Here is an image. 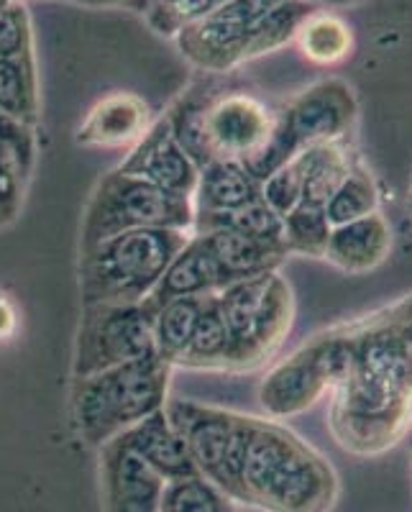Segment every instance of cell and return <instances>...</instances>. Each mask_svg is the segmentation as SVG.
<instances>
[{
    "mask_svg": "<svg viewBox=\"0 0 412 512\" xmlns=\"http://www.w3.org/2000/svg\"><path fill=\"white\" fill-rule=\"evenodd\" d=\"M349 369L333 387L331 431L341 448L377 456L410 433L412 349L397 305L354 320Z\"/></svg>",
    "mask_w": 412,
    "mask_h": 512,
    "instance_id": "1",
    "label": "cell"
},
{
    "mask_svg": "<svg viewBox=\"0 0 412 512\" xmlns=\"http://www.w3.org/2000/svg\"><path fill=\"white\" fill-rule=\"evenodd\" d=\"M244 505L267 512H331L338 497L333 469L295 433L269 420H251L241 466Z\"/></svg>",
    "mask_w": 412,
    "mask_h": 512,
    "instance_id": "2",
    "label": "cell"
},
{
    "mask_svg": "<svg viewBox=\"0 0 412 512\" xmlns=\"http://www.w3.org/2000/svg\"><path fill=\"white\" fill-rule=\"evenodd\" d=\"M190 231L136 228L82 249L80 287L85 305H139L185 249Z\"/></svg>",
    "mask_w": 412,
    "mask_h": 512,
    "instance_id": "3",
    "label": "cell"
},
{
    "mask_svg": "<svg viewBox=\"0 0 412 512\" xmlns=\"http://www.w3.org/2000/svg\"><path fill=\"white\" fill-rule=\"evenodd\" d=\"M169 364L159 354L105 372L75 377L72 420L82 441L103 446L118 433L164 408Z\"/></svg>",
    "mask_w": 412,
    "mask_h": 512,
    "instance_id": "4",
    "label": "cell"
},
{
    "mask_svg": "<svg viewBox=\"0 0 412 512\" xmlns=\"http://www.w3.org/2000/svg\"><path fill=\"white\" fill-rule=\"evenodd\" d=\"M169 118L172 134L200 169L215 159L244 162L267 144L274 116L246 93L182 100Z\"/></svg>",
    "mask_w": 412,
    "mask_h": 512,
    "instance_id": "5",
    "label": "cell"
},
{
    "mask_svg": "<svg viewBox=\"0 0 412 512\" xmlns=\"http://www.w3.org/2000/svg\"><path fill=\"white\" fill-rule=\"evenodd\" d=\"M354 90L343 80H323L305 93L297 95L285 111L274 116V128L267 144L249 159L244 167L254 180L264 182L282 164L300 152L318 144L343 141L356 123Z\"/></svg>",
    "mask_w": 412,
    "mask_h": 512,
    "instance_id": "6",
    "label": "cell"
},
{
    "mask_svg": "<svg viewBox=\"0 0 412 512\" xmlns=\"http://www.w3.org/2000/svg\"><path fill=\"white\" fill-rule=\"evenodd\" d=\"M215 297L231 336L228 369L262 367L290 333L295 313L290 285L274 269L233 282Z\"/></svg>",
    "mask_w": 412,
    "mask_h": 512,
    "instance_id": "7",
    "label": "cell"
},
{
    "mask_svg": "<svg viewBox=\"0 0 412 512\" xmlns=\"http://www.w3.org/2000/svg\"><path fill=\"white\" fill-rule=\"evenodd\" d=\"M192 223H195L192 198L164 192L141 177L116 169L98 182L93 200L85 210L82 249L123 231H136V228L192 231Z\"/></svg>",
    "mask_w": 412,
    "mask_h": 512,
    "instance_id": "8",
    "label": "cell"
},
{
    "mask_svg": "<svg viewBox=\"0 0 412 512\" xmlns=\"http://www.w3.org/2000/svg\"><path fill=\"white\" fill-rule=\"evenodd\" d=\"M351 338H354L351 323L331 328L274 367L259 392L264 410L272 418H290L313 408L325 392L341 382L349 369Z\"/></svg>",
    "mask_w": 412,
    "mask_h": 512,
    "instance_id": "9",
    "label": "cell"
},
{
    "mask_svg": "<svg viewBox=\"0 0 412 512\" xmlns=\"http://www.w3.org/2000/svg\"><path fill=\"white\" fill-rule=\"evenodd\" d=\"M151 354H157L154 323L141 303L85 305L72 361L75 377L105 372Z\"/></svg>",
    "mask_w": 412,
    "mask_h": 512,
    "instance_id": "10",
    "label": "cell"
},
{
    "mask_svg": "<svg viewBox=\"0 0 412 512\" xmlns=\"http://www.w3.org/2000/svg\"><path fill=\"white\" fill-rule=\"evenodd\" d=\"M285 0H223L221 6L177 34L182 54L203 70L226 72L244 62L251 31L264 13Z\"/></svg>",
    "mask_w": 412,
    "mask_h": 512,
    "instance_id": "11",
    "label": "cell"
},
{
    "mask_svg": "<svg viewBox=\"0 0 412 512\" xmlns=\"http://www.w3.org/2000/svg\"><path fill=\"white\" fill-rule=\"evenodd\" d=\"M105 512H159L167 479L157 474L121 436L100 454Z\"/></svg>",
    "mask_w": 412,
    "mask_h": 512,
    "instance_id": "12",
    "label": "cell"
},
{
    "mask_svg": "<svg viewBox=\"0 0 412 512\" xmlns=\"http://www.w3.org/2000/svg\"><path fill=\"white\" fill-rule=\"evenodd\" d=\"M169 423L175 425V431L180 433L185 441L190 459L198 469L203 479H208L213 487L223 492V482H226V451L228 441H231L233 423H236V413H226V410L203 408L195 402L175 400L164 405Z\"/></svg>",
    "mask_w": 412,
    "mask_h": 512,
    "instance_id": "13",
    "label": "cell"
},
{
    "mask_svg": "<svg viewBox=\"0 0 412 512\" xmlns=\"http://www.w3.org/2000/svg\"><path fill=\"white\" fill-rule=\"evenodd\" d=\"M118 169L182 198H192L200 177V167L187 157L180 141L172 134L169 118H162L146 128L134 152L128 154V159Z\"/></svg>",
    "mask_w": 412,
    "mask_h": 512,
    "instance_id": "14",
    "label": "cell"
},
{
    "mask_svg": "<svg viewBox=\"0 0 412 512\" xmlns=\"http://www.w3.org/2000/svg\"><path fill=\"white\" fill-rule=\"evenodd\" d=\"M228 285H233V280L228 277L226 269L215 262L213 254L205 249V244L198 236H190L185 249L169 262V267L162 274V280L149 292V297L141 303V308L149 315H154L169 300L210 295V292H218Z\"/></svg>",
    "mask_w": 412,
    "mask_h": 512,
    "instance_id": "15",
    "label": "cell"
},
{
    "mask_svg": "<svg viewBox=\"0 0 412 512\" xmlns=\"http://www.w3.org/2000/svg\"><path fill=\"white\" fill-rule=\"evenodd\" d=\"M392 249V228L382 213H372L359 221L331 228V239L323 259L351 274L377 269Z\"/></svg>",
    "mask_w": 412,
    "mask_h": 512,
    "instance_id": "16",
    "label": "cell"
},
{
    "mask_svg": "<svg viewBox=\"0 0 412 512\" xmlns=\"http://www.w3.org/2000/svg\"><path fill=\"white\" fill-rule=\"evenodd\" d=\"M118 436L134 448L136 454L154 472L162 474L167 482H172V479L198 477V469L192 464L190 451H187L180 433L175 431V425L169 423L164 408L157 410V413H151L149 418L139 420V423L131 425L128 431L118 433Z\"/></svg>",
    "mask_w": 412,
    "mask_h": 512,
    "instance_id": "17",
    "label": "cell"
},
{
    "mask_svg": "<svg viewBox=\"0 0 412 512\" xmlns=\"http://www.w3.org/2000/svg\"><path fill=\"white\" fill-rule=\"evenodd\" d=\"M149 108L131 93L108 95L95 105L77 131L82 146H126L146 134Z\"/></svg>",
    "mask_w": 412,
    "mask_h": 512,
    "instance_id": "18",
    "label": "cell"
},
{
    "mask_svg": "<svg viewBox=\"0 0 412 512\" xmlns=\"http://www.w3.org/2000/svg\"><path fill=\"white\" fill-rule=\"evenodd\" d=\"M192 198L195 213H231L262 198V182L236 159H215L200 169Z\"/></svg>",
    "mask_w": 412,
    "mask_h": 512,
    "instance_id": "19",
    "label": "cell"
},
{
    "mask_svg": "<svg viewBox=\"0 0 412 512\" xmlns=\"http://www.w3.org/2000/svg\"><path fill=\"white\" fill-rule=\"evenodd\" d=\"M213 254V259L228 272L233 282L254 277V274L274 272L279 262L285 259V251L251 239L236 228H210V231L195 233Z\"/></svg>",
    "mask_w": 412,
    "mask_h": 512,
    "instance_id": "20",
    "label": "cell"
},
{
    "mask_svg": "<svg viewBox=\"0 0 412 512\" xmlns=\"http://www.w3.org/2000/svg\"><path fill=\"white\" fill-rule=\"evenodd\" d=\"M218 292H210L205 297L203 313H200L198 326L192 333L190 344L182 351L177 364L185 367H208V369H228L231 359V336L223 323L221 308H218Z\"/></svg>",
    "mask_w": 412,
    "mask_h": 512,
    "instance_id": "21",
    "label": "cell"
},
{
    "mask_svg": "<svg viewBox=\"0 0 412 512\" xmlns=\"http://www.w3.org/2000/svg\"><path fill=\"white\" fill-rule=\"evenodd\" d=\"M205 297L208 295L177 297V300H169V303H164L157 313L151 315L157 354L167 364H175L182 356V351L187 349V344H190L200 313H203Z\"/></svg>",
    "mask_w": 412,
    "mask_h": 512,
    "instance_id": "22",
    "label": "cell"
},
{
    "mask_svg": "<svg viewBox=\"0 0 412 512\" xmlns=\"http://www.w3.org/2000/svg\"><path fill=\"white\" fill-rule=\"evenodd\" d=\"M315 11H318L315 0H285L269 13H264L259 18V24L254 26V31H251L249 41H246L244 62L285 47L287 41L295 39L300 26L305 24V18L313 16Z\"/></svg>",
    "mask_w": 412,
    "mask_h": 512,
    "instance_id": "23",
    "label": "cell"
},
{
    "mask_svg": "<svg viewBox=\"0 0 412 512\" xmlns=\"http://www.w3.org/2000/svg\"><path fill=\"white\" fill-rule=\"evenodd\" d=\"M295 39L302 54L315 64H336L349 57L354 49V34L336 13L315 11L313 16L305 18Z\"/></svg>",
    "mask_w": 412,
    "mask_h": 512,
    "instance_id": "24",
    "label": "cell"
},
{
    "mask_svg": "<svg viewBox=\"0 0 412 512\" xmlns=\"http://www.w3.org/2000/svg\"><path fill=\"white\" fill-rule=\"evenodd\" d=\"M0 113L26 126L36 121V77L31 57L0 59Z\"/></svg>",
    "mask_w": 412,
    "mask_h": 512,
    "instance_id": "25",
    "label": "cell"
},
{
    "mask_svg": "<svg viewBox=\"0 0 412 512\" xmlns=\"http://www.w3.org/2000/svg\"><path fill=\"white\" fill-rule=\"evenodd\" d=\"M379 210V190L374 185L372 175L364 167L354 164L351 175L343 180V185L333 192V198L325 203V216L333 228L343 223L359 221L364 216H372Z\"/></svg>",
    "mask_w": 412,
    "mask_h": 512,
    "instance_id": "26",
    "label": "cell"
},
{
    "mask_svg": "<svg viewBox=\"0 0 412 512\" xmlns=\"http://www.w3.org/2000/svg\"><path fill=\"white\" fill-rule=\"evenodd\" d=\"M331 223L323 205L300 203L285 216V249L287 254H302L323 259L331 239Z\"/></svg>",
    "mask_w": 412,
    "mask_h": 512,
    "instance_id": "27",
    "label": "cell"
},
{
    "mask_svg": "<svg viewBox=\"0 0 412 512\" xmlns=\"http://www.w3.org/2000/svg\"><path fill=\"white\" fill-rule=\"evenodd\" d=\"M221 3L223 0H146L144 16L159 36H177Z\"/></svg>",
    "mask_w": 412,
    "mask_h": 512,
    "instance_id": "28",
    "label": "cell"
},
{
    "mask_svg": "<svg viewBox=\"0 0 412 512\" xmlns=\"http://www.w3.org/2000/svg\"><path fill=\"white\" fill-rule=\"evenodd\" d=\"M159 512H226L218 487L198 477L172 479L164 484Z\"/></svg>",
    "mask_w": 412,
    "mask_h": 512,
    "instance_id": "29",
    "label": "cell"
},
{
    "mask_svg": "<svg viewBox=\"0 0 412 512\" xmlns=\"http://www.w3.org/2000/svg\"><path fill=\"white\" fill-rule=\"evenodd\" d=\"M31 57V24L24 0H8L0 8V59Z\"/></svg>",
    "mask_w": 412,
    "mask_h": 512,
    "instance_id": "30",
    "label": "cell"
},
{
    "mask_svg": "<svg viewBox=\"0 0 412 512\" xmlns=\"http://www.w3.org/2000/svg\"><path fill=\"white\" fill-rule=\"evenodd\" d=\"M0 162L13 164L29 175L34 164V134L31 126L0 113Z\"/></svg>",
    "mask_w": 412,
    "mask_h": 512,
    "instance_id": "31",
    "label": "cell"
},
{
    "mask_svg": "<svg viewBox=\"0 0 412 512\" xmlns=\"http://www.w3.org/2000/svg\"><path fill=\"white\" fill-rule=\"evenodd\" d=\"M26 172H21L13 164L0 162V226L13 221L21 208V198H24V180Z\"/></svg>",
    "mask_w": 412,
    "mask_h": 512,
    "instance_id": "32",
    "label": "cell"
},
{
    "mask_svg": "<svg viewBox=\"0 0 412 512\" xmlns=\"http://www.w3.org/2000/svg\"><path fill=\"white\" fill-rule=\"evenodd\" d=\"M13 328V313L8 310V305L0 300V333H8Z\"/></svg>",
    "mask_w": 412,
    "mask_h": 512,
    "instance_id": "33",
    "label": "cell"
},
{
    "mask_svg": "<svg viewBox=\"0 0 412 512\" xmlns=\"http://www.w3.org/2000/svg\"><path fill=\"white\" fill-rule=\"evenodd\" d=\"M77 3H88V6H116V3H128V0H77Z\"/></svg>",
    "mask_w": 412,
    "mask_h": 512,
    "instance_id": "34",
    "label": "cell"
},
{
    "mask_svg": "<svg viewBox=\"0 0 412 512\" xmlns=\"http://www.w3.org/2000/svg\"><path fill=\"white\" fill-rule=\"evenodd\" d=\"M6 3H8V0H0V8H3V6H6Z\"/></svg>",
    "mask_w": 412,
    "mask_h": 512,
    "instance_id": "35",
    "label": "cell"
},
{
    "mask_svg": "<svg viewBox=\"0 0 412 512\" xmlns=\"http://www.w3.org/2000/svg\"><path fill=\"white\" fill-rule=\"evenodd\" d=\"M410 436H412V425H410Z\"/></svg>",
    "mask_w": 412,
    "mask_h": 512,
    "instance_id": "36",
    "label": "cell"
}]
</instances>
